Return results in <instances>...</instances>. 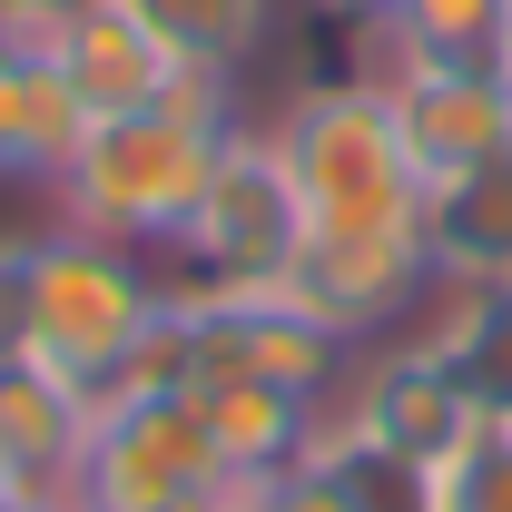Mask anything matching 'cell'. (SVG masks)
Wrapping results in <instances>:
<instances>
[{
  "mask_svg": "<svg viewBox=\"0 0 512 512\" xmlns=\"http://www.w3.org/2000/svg\"><path fill=\"white\" fill-rule=\"evenodd\" d=\"M227 128H237V119L188 109V99L99 119L89 138H79V158L50 178V217L79 227V237H109V247L168 256L178 237H188L197 197H207V168H217Z\"/></svg>",
  "mask_w": 512,
  "mask_h": 512,
  "instance_id": "obj_1",
  "label": "cell"
},
{
  "mask_svg": "<svg viewBox=\"0 0 512 512\" xmlns=\"http://www.w3.org/2000/svg\"><path fill=\"white\" fill-rule=\"evenodd\" d=\"M266 128H276L286 178L306 197V237H424V168H414L384 89L316 79Z\"/></svg>",
  "mask_w": 512,
  "mask_h": 512,
  "instance_id": "obj_2",
  "label": "cell"
},
{
  "mask_svg": "<svg viewBox=\"0 0 512 512\" xmlns=\"http://www.w3.org/2000/svg\"><path fill=\"white\" fill-rule=\"evenodd\" d=\"M306 247V197L286 178V148L266 119H237L217 168H207V197H197L188 237L158 256V286L178 306H247V296H276L286 266Z\"/></svg>",
  "mask_w": 512,
  "mask_h": 512,
  "instance_id": "obj_3",
  "label": "cell"
},
{
  "mask_svg": "<svg viewBox=\"0 0 512 512\" xmlns=\"http://www.w3.org/2000/svg\"><path fill=\"white\" fill-rule=\"evenodd\" d=\"M158 306H168L158 256L79 237L60 217L30 227V365L40 375H60L89 404H109V375H119V355L138 345V325Z\"/></svg>",
  "mask_w": 512,
  "mask_h": 512,
  "instance_id": "obj_4",
  "label": "cell"
},
{
  "mask_svg": "<svg viewBox=\"0 0 512 512\" xmlns=\"http://www.w3.org/2000/svg\"><path fill=\"white\" fill-rule=\"evenodd\" d=\"M227 483L217 444L197 424V394H148V404H99L89 453H79V512H168Z\"/></svg>",
  "mask_w": 512,
  "mask_h": 512,
  "instance_id": "obj_5",
  "label": "cell"
},
{
  "mask_svg": "<svg viewBox=\"0 0 512 512\" xmlns=\"http://www.w3.org/2000/svg\"><path fill=\"white\" fill-rule=\"evenodd\" d=\"M276 296L306 306L335 345H384L424 316L434 256H424V237H306Z\"/></svg>",
  "mask_w": 512,
  "mask_h": 512,
  "instance_id": "obj_6",
  "label": "cell"
},
{
  "mask_svg": "<svg viewBox=\"0 0 512 512\" xmlns=\"http://www.w3.org/2000/svg\"><path fill=\"white\" fill-rule=\"evenodd\" d=\"M384 99L404 119V148H414L424 188L512 148V79L493 60H414V69L384 79Z\"/></svg>",
  "mask_w": 512,
  "mask_h": 512,
  "instance_id": "obj_7",
  "label": "cell"
},
{
  "mask_svg": "<svg viewBox=\"0 0 512 512\" xmlns=\"http://www.w3.org/2000/svg\"><path fill=\"white\" fill-rule=\"evenodd\" d=\"M50 60L60 79L79 89V109L89 119H128V109H168L178 99V79H188V50L138 10V0H89V10H69L60 40H50Z\"/></svg>",
  "mask_w": 512,
  "mask_h": 512,
  "instance_id": "obj_8",
  "label": "cell"
},
{
  "mask_svg": "<svg viewBox=\"0 0 512 512\" xmlns=\"http://www.w3.org/2000/svg\"><path fill=\"white\" fill-rule=\"evenodd\" d=\"M89 424H99V404H89L79 384L40 375V365H10V375H0V493H10V503L79 512Z\"/></svg>",
  "mask_w": 512,
  "mask_h": 512,
  "instance_id": "obj_9",
  "label": "cell"
},
{
  "mask_svg": "<svg viewBox=\"0 0 512 512\" xmlns=\"http://www.w3.org/2000/svg\"><path fill=\"white\" fill-rule=\"evenodd\" d=\"M424 256H434V276H463V286L512 276V148L424 188Z\"/></svg>",
  "mask_w": 512,
  "mask_h": 512,
  "instance_id": "obj_10",
  "label": "cell"
},
{
  "mask_svg": "<svg viewBox=\"0 0 512 512\" xmlns=\"http://www.w3.org/2000/svg\"><path fill=\"white\" fill-rule=\"evenodd\" d=\"M404 335H424V345L444 355L453 375L473 384V404H483V414H512V276H503V286L434 276L424 316L404 325Z\"/></svg>",
  "mask_w": 512,
  "mask_h": 512,
  "instance_id": "obj_11",
  "label": "cell"
},
{
  "mask_svg": "<svg viewBox=\"0 0 512 512\" xmlns=\"http://www.w3.org/2000/svg\"><path fill=\"white\" fill-rule=\"evenodd\" d=\"M197 424L217 444V473L227 483H266L286 463H306V394L286 384H197Z\"/></svg>",
  "mask_w": 512,
  "mask_h": 512,
  "instance_id": "obj_12",
  "label": "cell"
},
{
  "mask_svg": "<svg viewBox=\"0 0 512 512\" xmlns=\"http://www.w3.org/2000/svg\"><path fill=\"white\" fill-rule=\"evenodd\" d=\"M89 128H99V119L79 109V89L60 79V60L40 50V60L20 69V119H10V178L50 197V178H60L69 158H79V138H89Z\"/></svg>",
  "mask_w": 512,
  "mask_h": 512,
  "instance_id": "obj_13",
  "label": "cell"
},
{
  "mask_svg": "<svg viewBox=\"0 0 512 512\" xmlns=\"http://www.w3.org/2000/svg\"><path fill=\"white\" fill-rule=\"evenodd\" d=\"M138 10L207 69H247L266 50V30H276V0H138Z\"/></svg>",
  "mask_w": 512,
  "mask_h": 512,
  "instance_id": "obj_14",
  "label": "cell"
},
{
  "mask_svg": "<svg viewBox=\"0 0 512 512\" xmlns=\"http://www.w3.org/2000/svg\"><path fill=\"white\" fill-rule=\"evenodd\" d=\"M424 512H512V414H483L424 473Z\"/></svg>",
  "mask_w": 512,
  "mask_h": 512,
  "instance_id": "obj_15",
  "label": "cell"
},
{
  "mask_svg": "<svg viewBox=\"0 0 512 512\" xmlns=\"http://www.w3.org/2000/svg\"><path fill=\"white\" fill-rule=\"evenodd\" d=\"M384 20L404 30L414 60H493V50H503L512 0H394Z\"/></svg>",
  "mask_w": 512,
  "mask_h": 512,
  "instance_id": "obj_16",
  "label": "cell"
},
{
  "mask_svg": "<svg viewBox=\"0 0 512 512\" xmlns=\"http://www.w3.org/2000/svg\"><path fill=\"white\" fill-rule=\"evenodd\" d=\"M247 512H365V493H355V473L345 463H286V473H266V483H247Z\"/></svg>",
  "mask_w": 512,
  "mask_h": 512,
  "instance_id": "obj_17",
  "label": "cell"
},
{
  "mask_svg": "<svg viewBox=\"0 0 512 512\" xmlns=\"http://www.w3.org/2000/svg\"><path fill=\"white\" fill-rule=\"evenodd\" d=\"M30 365V227H0V375Z\"/></svg>",
  "mask_w": 512,
  "mask_h": 512,
  "instance_id": "obj_18",
  "label": "cell"
},
{
  "mask_svg": "<svg viewBox=\"0 0 512 512\" xmlns=\"http://www.w3.org/2000/svg\"><path fill=\"white\" fill-rule=\"evenodd\" d=\"M20 69H30V50L0 30V178H10V119H20Z\"/></svg>",
  "mask_w": 512,
  "mask_h": 512,
  "instance_id": "obj_19",
  "label": "cell"
},
{
  "mask_svg": "<svg viewBox=\"0 0 512 512\" xmlns=\"http://www.w3.org/2000/svg\"><path fill=\"white\" fill-rule=\"evenodd\" d=\"M325 20H365V10H394V0H316Z\"/></svg>",
  "mask_w": 512,
  "mask_h": 512,
  "instance_id": "obj_20",
  "label": "cell"
},
{
  "mask_svg": "<svg viewBox=\"0 0 512 512\" xmlns=\"http://www.w3.org/2000/svg\"><path fill=\"white\" fill-rule=\"evenodd\" d=\"M493 69H503V79H512V20H503V50H493Z\"/></svg>",
  "mask_w": 512,
  "mask_h": 512,
  "instance_id": "obj_21",
  "label": "cell"
}]
</instances>
